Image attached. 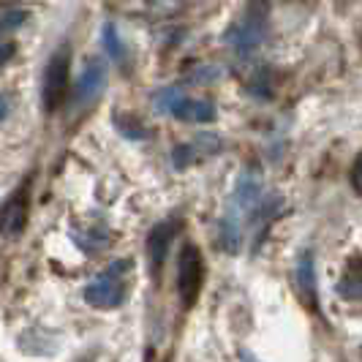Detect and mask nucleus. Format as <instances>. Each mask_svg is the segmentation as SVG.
<instances>
[{"label":"nucleus","instance_id":"4be33fe9","mask_svg":"<svg viewBox=\"0 0 362 362\" xmlns=\"http://www.w3.org/2000/svg\"><path fill=\"white\" fill-rule=\"evenodd\" d=\"M14 49H17L14 44H0V63H6V60L14 54Z\"/></svg>","mask_w":362,"mask_h":362},{"label":"nucleus","instance_id":"6e6552de","mask_svg":"<svg viewBox=\"0 0 362 362\" xmlns=\"http://www.w3.org/2000/svg\"><path fill=\"white\" fill-rule=\"evenodd\" d=\"M264 33H267L264 25H256V22H251V19L245 17L243 22H235V25L226 30L223 41L232 44L237 52L248 54V52H254L256 47L264 41Z\"/></svg>","mask_w":362,"mask_h":362},{"label":"nucleus","instance_id":"2eb2a0df","mask_svg":"<svg viewBox=\"0 0 362 362\" xmlns=\"http://www.w3.org/2000/svg\"><path fill=\"white\" fill-rule=\"evenodd\" d=\"M197 158H199V156H197V150H194L191 142H182V145L172 147V163H175L177 169H188Z\"/></svg>","mask_w":362,"mask_h":362},{"label":"nucleus","instance_id":"20e7f679","mask_svg":"<svg viewBox=\"0 0 362 362\" xmlns=\"http://www.w3.org/2000/svg\"><path fill=\"white\" fill-rule=\"evenodd\" d=\"M28 210H30V182L25 180L8 199L0 204V235H22V229L28 223Z\"/></svg>","mask_w":362,"mask_h":362},{"label":"nucleus","instance_id":"f257e3e1","mask_svg":"<svg viewBox=\"0 0 362 362\" xmlns=\"http://www.w3.org/2000/svg\"><path fill=\"white\" fill-rule=\"evenodd\" d=\"M128 267H131V262H112L95 281H90L85 286V303L98 310H112L117 305H123L126 289H123L120 272L128 270Z\"/></svg>","mask_w":362,"mask_h":362},{"label":"nucleus","instance_id":"1a4fd4ad","mask_svg":"<svg viewBox=\"0 0 362 362\" xmlns=\"http://www.w3.org/2000/svg\"><path fill=\"white\" fill-rule=\"evenodd\" d=\"M216 104L213 101H204V98H185L175 109V117L177 120H188V123H210L216 120Z\"/></svg>","mask_w":362,"mask_h":362},{"label":"nucleus","instance_id":"f8f14e48","mask_svg":"<svg viewBox=\"0 0 362 362\" xmlns=\"http://www.w3.org/2000/svg\"><path fill=\"white\" fill-rule=\"evenodd\" d=\"M180 101H182V93L177 85L161 88V90H156V95H153V107H156L158 115H175V109H177Z\"/></svg>","mask_w":362,"mask_h":362},{"label":"nucleus","instance_id":"0eeeda50","mask_svg":"<svg viewBox=\"0 0 362 362\" xmlns=\"http://www.w3.org/2000/svg\"><path fill=\"white\" fill-rule=\"evenodd\" d=\"M172 237H175V223L172 221H161L150 229L147 235V259H150V270L153 275H158L169 254V245H172Z\"/></svg>","mask_w":362,"mask_h":362},{"label":"nucleus","instance_id":"5701e85b","mask_svg":"<svg viewBox=\"0 0 362 362\" xmlns=\"http://www.w3.org/2000/svg\"><path fill=\"white\" fill-rule=\"evenodd\" d=\"M6 115H8V101H6V98H0V120H3Z\"/></svg>","mask_w":362,"mask_h":362},{"label":"nucleus","instance_id":"f3484780","mask_svg":"<svg viewBox=\"0 0 362 362\" xmlns=\"http://www.w3.org/2000/svg\"><path fill=\"white\" fill-rule=\"evenodd\" d=\"M338 291L349 297V300H362V275H354V272H349L344 281L338 284Z\"/></svg>","mask_w":362,"mask_h":362},{"label":"nucleus","instance_id":"4468645a","mask_svg":"<svg viewBox=\"0 0 362 362\" xmlns=\"http://www.w3.org/2000/svg\"><path fill=\"white\" fill-rule=\"evenodd\" d=\"M191 145L197 150V156H218L223 150V136H218V134H199Z\"/></svg>","mask_w":362,"mask_h":362},{"label":"nucleus","instance_id":"9b49d317","mask_svg":"<svg viewBox=\"0 0 362 362\" xmlns=\"http://www.w3.org/2000/svg\"><path fill=\"white\" fill-rule=\"evenodd\" d=\"M297 286L303 289L305 300H313L316 297V262H313V254L305 251L297 262Z\"/></svg>","mask_w":362,"mask_h":362},{"label":"nucleus","instance_id":"f03ea898","mask_svg":"<svg viewBox=\"0 0 362 362\" xmlns=\"http://www.w3.org/2000/svg\"><path fill=\"white\" fill-rule=\"evenodd\" d=\"M69 71H71V49L69 47H60L57 52L49 57L47 69H44V85H41V101L47 112L63 104L66 98V88H69Z\"/></svg>","mask_w":362,"mask_h":362},{"label":"nucleus","instance_id":"423d86ee","mask_svg":"<svg viewBox=\"0 0 362 362\" xmlns=\"http://www.w3.org/2000/svg\"><path fill=\"white\" fill-rule=\"evenodd\" d=\"M262 185H264V180H262V172L259 169H245L240 177H237V185L235 191H232V204H229V216L240 218L245 210H254L256 202L262 199Z\"/></svg>","mask_w":362,"mask_h":362},{"label":"nucleus","instance_id":"a211bd4d","mask_svg":"<svg viewBox=\"0 0 362 362\" xmlns=\"http://www.w3.org/2000/svg\"><path fill=\"white\" fill-rule=\"evenodd\" d=\"M25 22V11H8L6 17L0 19V30H14Z\"/></svg>","mask_w":362,"mask_h":362},{"label":"nucleus","instance_id":"9d476101","mask_svg":"<svg viewBox=\"0 0 362 362\" xmlns=\"http://www.w3.org/2000/svg\"><path fill=\"white\" fill-rule=\"evenodd\" d=\"M218 240H221V248L229 251V254H237L240 245H243V232H240V218L235 216H226L221 218L218 223Z\"/></svg>","mask_w":362,"mask_h":362},{"label":"nucleus","instance_id":"ddd939ff","mask_svg":"<svg viewBox=\"0 0 362 362\" xmlns=\"http://www.w3.org/2000/svg\"><path fill=\"white\" fill-rule=\"evenodd\" d=\"M101 44H104V52L112 57V60H123V44H120V36H117V28L107 22L104 30H101Z\"/></svg>","mask_w":362,"mask_h":362},{"label":"nucleus","instance_id":"dca6fc26","mask_svg":"<svg viewBox=\"0 0 362 362\" xmlns=\"http://www.w3.org/2000/svg\"><path fill=\"white\" fill-rule=\"evenodd\" d=\"M245 17L256 22V25H264L267 28V19H270V0H248V14Z\"/></svg>","mask_w":362,"mask_h":362},{"label":"nucleus","instance_id":"aec40b11","mask_svg":"<svg viewBox=\"0 0 362 362\" xmlns=\"http://www.w3.org/2000/svg\"><path fill=\"white\" fill-rule=\"evenodd\" d=\"M117 131H120L123 136H128V139H142V136H145V128H134L128 120H120V123H117Z\"/></svg>","mask_w":362,"mask_h":362},{"label":"nucleus","instance_id":"412c9836","mask_svg":"<svg viewBox=\"0 0 362 362\" xmlns=\"http://www.w3.org/2000/svg\"><path fill=\"white\" fill-rule=\"evenodd\" d=\"M351 182L354 188L362 194V156H357V163H354V172H351Z\"/></svg>","mask_w":362,"mask_h":362},{"label":"nucleus","instance_id":"7ed1b4c3","mask_svg":"<svg viewBox=\"0 0 362 362\" xmlns=\"http://www.w3.org/2000/svg\"><path fill=\"white\" fill-rule=\"evenodd\" d=\"M204 284V262L197 245H182L177 262V291H180L182 308H191L197 303Z\"/></svg>","mask_w":362,"mask_h":362},{"label":"nucleus","instance_id":"39448f33","mask_svg":"<svg viewBox=\"0 0 362 362\" xmlns=\"http://www.w3.org/2000/svg\"><path fill=\"white\" fill-rule=\"evenodd\" d=\"M107 88V66L101 57H90L74 88V109H88Z\"/></svg>","mask_w":362,"mask_h":362},{"label":"nucleus","instance_id":"6ab92c4d","mask_svg":"<svg viewBox=\"0 0 362 362\" xmlns=\"http://www.w3.org/2000/svg\"><path fill=\"white\" fill-rule=\"evenodd\" d=\"M191 76H194L191 82H197V85H204V82H213V79H216L218 69H216V66H204V69H197V71L191 74Z\"/></svg>","mask_w":362,"mask_h":362},{"label":"nucleus","instance_id":"b1692460","mask_svg":"<svg viewBox=\"0 0 362 362\" xmlns=\"http://www.w3.org/2000/svg\"><path fill=\"white\" fill-rule=\"evenodd\" d=\"M17 3H22V0H0V8H14Z\"/></svg>","mask_w":362,"mask_h":362}]
</instances>
